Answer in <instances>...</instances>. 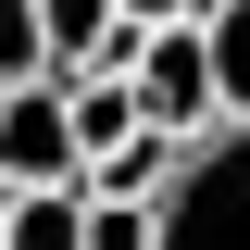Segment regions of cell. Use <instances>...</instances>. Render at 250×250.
I'll return each mask as SVG.
<instances>
[{
    "label": "cell",
    "mask_w": 250,
    "mask_h": 250,
    "mask_svg": "<svg viewBox=\"0 0 250 250\" xmlns=\"http://www.w3.org/2000/svg\"><path fill=\"white\" fill-rule=\"evenodd\" d=\"M13 250H88V188H25L13 200Z\"/></svg>",
    "instance_id": "7"
},
{
    "label": "cell",
    "mask_w": 250,
    "mask_h": 250,
    "mask_svg": "<svg viewBox=\"0 0 250 250\" xmlns=\"http://www.w3.org/2000/svg\"><path fill=\"white\" fill-rule=\"evenodd\" d=\"M0 88H50V38H38V0H0Z\"/></svg>",
    "instance_id": "9"
},
{
    "label": "cell",
    "mask_w": 250,
    "mask_h": 250,
    "mask_svg": "<svg viewBox=\"0 0 250 250\" xmlns=\"http://www.w3.org/2000/svg\"><path fill=\"white\" fill-rule=\"evenodd\" d=\"M62 100H75V138H88V163H100V150H125V138L150 125V113H138V75H75Z\"/></svg>",
    "instance_id": "6"
},
{
    "label": "cell",
    "mask_w": 250,
    "mask_h": 250,
    "mask_svg": "<svg viewBox=\"0 0 250 250\" xmlns=\"http://www.w3.org/2000/svg\"><path fill=\"white\" fill-rule=\"evenodd\" d=\"M213 0H125V25H200Z\"/></svg>",
    "instance_id": "11"
},
{
    "label": "cell",
    "mask_w": 250,
    "mask_h": 250,
    "mask_svg": "<svg viewBox=\"0 0 250 250\" xmlns=\"http://www.w3.org/2000/svg\"><path fill=\"white\" fill-rule=\"evenodd\" d=\"M38 38H50V88L75 75H125V0H38Z\"/></svg>",
    "instance_id": "4"
},
{
    "label": "cell",
    "mask_w": 250,
    "mask_h": 250,
    "mask_svg": "<svg viewBox=\"0 0 250 250\" xmlns=\"http://www.w3.org/2000/svg\"><path fill=\"white\" fill-rule=\"evenodd\" d=\"M88 250H163L150 200H88Z\"/></svg>",
    "instance_id": "10"
},
{
    "label": "cell",
    "mask_w": 250,
    "mask_h": 250,
    "mask_svg": "<svg viewBox=\"0 0 250 250\" xmlns=\"http://www.w3.org/2000/svg\"><path fill=\"white\" fill-rule=\"evenodd\" d=\"M175 163H188L175 125H138L125 150H100V163H88V200H163V188H175Z\"/></svg>",
    "instance_id": "5"
},
{
    "label": "cell",
    "mask_w": 250,
    "mask_h": 250,
    "mask_svg": "<svg viewBox=\"0 0 250 250\" xmlns=\"http://www.w3.org/2000/svg\"><path fill=\"white\" fill-rule=\"evenodd\" d=\"M200 38H213V75H225V113L250 125V0H213V13H200Z\"/></svg>",
    "instance_id": "8"
},
{
    "label": "cell",
    "mask_w": 250,
    "mask_h": 250,
    "mask_svg": "<svg viewBox=\"0 0 250 250\" xmlns=\"http://www.w3.org/2000/svg\"><path fill=\"white\" fill-rule=\"evenodd\" d=\"M13 200H25V188H13V175H0V250H13Z\"/></svg>",
    "instance_id": "12"
},
{
    "label": "cell",
    "mask_w": 250,
    "mask_h": 250,
    "mask_svg": "<svg viewBox=\"0 0 250 250\" xmlns=\"http://www.w3.org/2000/svg\"><path fill=\"white\" fill-rule=\"evenodd\" d=\"M125 75H138V113L175 125V138H213L225 125V75H213V38L200 25H138L125 38Z\"/></svg>",
    "instance_id": "2"
},
{
    "label": "cell",
    "mask_w": 250,
    "mask_h": 250,
    "mask_svg": "<svg viewBox=\"0 0 250 250\" xmlns=\"http://www.w3.org/2000/svg\"><path fill=\"white\" fill-rule=\"evenodd\" d=\"M0 175L13 188H88V138L62 88H0Z\"/></svg>",
    "instance_id": "3"
},
{
    "label": "cell",
    "mask_w": 250,
    "mask_h": 250,
    "mask_svg": "<svg viewBox=\"0 0 250 250\" xmlns=\"http://www.w3.org/2000/svg\"><path fill=\"white\" fill-rule=\"evenodd\" d=\"M150 225H163V250H250V125L238 113L213 138H188V163L150 200Z\"/></svg>",
    "instance_id": "1"
}]
</instances>
